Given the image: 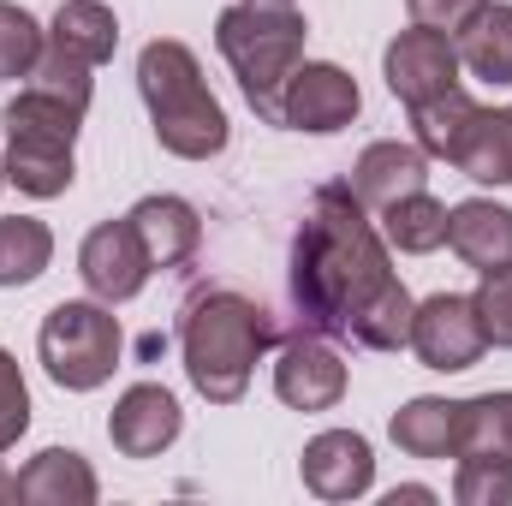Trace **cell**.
<instances>
[{"instance_id": "6da1fadb", "label": "cell", "mask_w": 512, "mask_h": 506, "mask_svg": "<svg viewBox=\"0 0 512 506\" xmlns=\"http://www.w3.org/2000/svg\"><path fill=\"white\" fill-rule=\"evenodd\" d=\"M292 304L322 340L399 352L411 340V292L393 268L382 227L352 185H322L292 239Z\"/></svg>"}, {"instance_id": "7a4b0ae2", "label": "cell", "mask_w": 512, "mask_h": 506, "mask_svg": "<svg viewBox=\"0 0 512 506\" xmlns=\"http://www.w3.org/2000/svg\"><path fill=\"white\" fill-rule=\"evenodd\" d=\"M268 346H274V316L233 286H203L179 310L185 376L209 405H239Z\"/></svg>"}, {"instance_id": "3957f363", "label": "cell", "mask_w": 512, "mask_h": 506, "mask_svg": "<svg viewBox=\"0 0 512 506\" xmlns=\"http://www.w3.org/2000/svg\"><path fill=\"white\" fill-rule=\"evenodd\" d=\"M137 90L149 108L155 143L179 161H209L227 149V108L215 102V90L203 84V60L179 42V36H155L137 54Z\"/></svg>"}, {"instance_id": "277c9868", "label": "cell", "mask_w": 512, "mask_h": 506, "mask_svg": "<svg viewBox=\"0 0 512 506\" xmlns=\"http://www.w3.org/2000/svg\"><path fill=\"white\" fill-rule=\"evenodd\" d=\"M304 36H310V24L292 0H233L215 18V48L233 66L245 102L268 126H280V90H286L292 66L304 60Z\"/></svg>"}, {"instance_id": "5b68a950", "label": "cell", "mask_w": 512, "mask_h": 506, "mask_svg": "<svg viewBox=\"0 0 512 506\" xmlns=\"http://www.w3.org/2000/svg\"><path fill=\"white\" fill-rule=\"evenodd\" d=\"M6 185H18L24 197H66L72 179H78V161H72V143L84 126V108L24 84L12 102H6Z\"/></svg>"}, {"instance_id": "8992f818", "label": "cell", "mask_w": 512, "mask_h": 506, "mask_svg": "<svg viewBox=\"0 0 512 506\" xmlns=\"http://www.w3.org/2000/svg\"><path fill=\"white\" fill-rule=\"evenodd\" d=\"M36 358L54 387L66 393H96L120 364V322L114 304L102 298H66L42 316L36 328Z\"/></svg>"}, {"instance_id": "52a82bcc", "label": "cell", "mask_w": 512, "mask_h": 506, "mask_svg": "<svg viewBox=\"0 0 512 506\" xmlns=\"http://www.w3.org/2000/svg\"><path fill=\"white\" fill-rule=\"evenodd\" d=\"M364 90L346 66L334 60H298L286 90H280V126L286 131H310V137H334L358 120Z\"/></svg>"}, {"instance_id": "ba28073f", "label": "cell", "mask_w": 512, "mask_h": 506, "mask_svg": "<svg viewBox=\"0 0 512 506\" xmlns=\"http://www.w3.org/2000/svg\"><path fill=\"white\" fill-rule=\"evenodd\" d=\"M405 346L417 352L423 370L459 376V370H471V364L489 352V334H483L477 304H471L465 292H435V298H423V304L411 310V340H405Z\"/></svg>"}, {"instance_id": "9c48e42d", "label": "cell", "mask_w": 512, "mask_h": 506, "mask_svg": "<svg viewBox=\"0 0 512 506\" xmlns=\"http://www.w3.org/2000/svg\"><path fill=\"white\" fill-rule=\"evenodd\" d=\"M459 42L447 36V30H429V24H411V30H399L393 42H387L382 54V78L387 90L405 102V108H417V102H429V96H441V90H453L459 84Z\"/></svg>"}, {"instance_id": "30bf717a", "label": "cell", "mask_w": 512, "mask_h": 506, "mask_svg": "<svg viewBox=\"0 0 512 506\" xmlns=\"http://www.w3.org/2000/svg\"><path fill=\"white\" fill-rule=\"evenodd\" d=\"M298 477L316 501H364L370 483H376V453L358 429H322L304 441L298 453Z\"/></svg>"}, {"instance_id": "8fae6325", "label": "cell", "mask_w": 512, "mask_h": 506, "mask_svg": "<svg viewBox=\"0 0 512 506\" xmlns=\"http://www.w3.org/2000/svg\"><path fill=\"white\" fill-rule=\"evenodd\" d=\"M78 274H84L90 298H102V304H131V298L149 286L155 268H149L143 239L131 233V221H102V227H90L84 245H78Z\"/></svg>"}, {"instance_id": "7c38bea8", "label": "cell", "mask_w": 512, "mask_h": 506, "mask_svg": "<svg viewBox=\"0 0 512 506\" xmlns=\"http://www.w3.org/2000/svg\"><path fill=\"white\" fill-rule=\"evenodd\" d=\"M179 429H185V411L161 381H131L114 399V417H108V441L126 459H161L179 441Z\"/></svg>"}, {"instance_id": "4fadbf2b", "label": "cell", "mask_w": 512, "mask_h": 506, "mask_svg": "<svg viewBox=\"0 0 512 506\" xmlns=\"http://www.w3.org/2000/svg\"><path fill=\"white\" fill-rule=\"evenodd\" d=\"M274 393L292 411H334L346 399V364L322 334H298L274 358Z\"/></svg>"}, {"instance_id": "5bb4252c", "label": "cell", "mask_w": 512, "mask_h": 506, "mask_svg": "<svg viewBox=\"0 0 512 506\" xmlns=\"http://www.w3.org/2000/svg\"><path fill=\"white\" fill-rule=\"evenodd\" d=\"M352 197L364 203V209H376L382 215L387 203H399V197H411V191H429V155L417 149V143H399V137H382V143H370L358 161H352Z\"/></svg>"}, {"instance_id": "9a60e30c", "label": "cell", "mask_w": 512, "mask_h": 506, "mask_svg": "<svg viewBox=\"0 0 512 506\" xmlns=\"http://www.w3.org/2000/svg\"><path fill=\"white\" fill-rule=\"evenodd\" d=\"M447 245L465 268L477 274H501L512 268V209L495 197H465L447 209Z\"/></svg>"}, {"instance_id": "2e32d148", "label": "cell", "mask_w": 512, "mask_h": 506, "mask_svg": "<svg viewBox=\"0 0 512 506\" xmlns=\"http://www.w3.org/2000/svg\"><path fill=\"white\" fill-rule=\"evenodd\" d=\"M126 221L143 239V251H149V268H185L197 256V245H203V215L185 197H173V191L143 197Z\"/></svg>"}, {"instance_id": "e0dca14e", "label": "cell", "mask_w": 512, "mask_h": 506, "mask_svg": "<svg viewBox=\"0 0 512 506\" xmlns=\"http://www.w3.org/2000/svg\"><path fill=\"white\" fill-rule=\"evenodd\" d=\"M96 495H102V483H96L90 459L72 447H42L18 471V501L30 506H96Z\"/></svg>"}, {"instance_id": "ac0fdd59", "label": "cell", "mask_w": 512, "mask_h": 506, "mask_svg": "<svg viewBox=\"0 0 512 506\" xmlns=\"http://www.w3.org/2000/svg\"><path fill=\"white\" fill-rule=\"evenodd\" d=\"M387 435L411 459H453V447H459V399L417 393L387 417Z\"/></svg>"}, {"instance_id": "d6986e66", "label": "cell", "mask_w": 512, "mask_h": 506, "mask_svg": "<svg viewBox=\"0 0 512 506\" xmlns=\"http://www.w3.org/2000/svg\"><path fill=\"white\" fill-rule=\"evenodd\" d=\"M459 66L495 90H512V6L507 0H489L459 36Z\"/></svg>"}, {"instance_id": "ffe728a7", "label": "cell", "mask_w": 512, "mask_h": 506, "mask_svg": "<svg viewBox=\"0 0 512 506\" xmlns=\"http://www.w3.org/2000/svg\"><path fill=\"white\" fill-rule=\"evenodd\" d=\"M453 167L477 185H512V108H483L471 114V126L453 149Z\"/></svg>"}, {"instance_id": "44dd1931", "label": "cell", "mask_w": 512, "mask_h": 506, "mask_svg": "<svg viewBox=\"0 0 512 506\" xmlns=\"http://www.w3.org/2000/svg\"><path fill=\"white\" fill-rule=\"evenodd\" d=\"M48 42L78 54V60H90V66H108L114 48H120V18L102 0H60V12L48 24Z\"/></svg>"}, {"instance_id": "7402d4cb", "label": "cell", "mask_w": 512, "mask_h": 506, "mask_svg": "<svg viewBox=\"0 0 512 506\" xmlns=\"http://www.w3.org/2000/svg\"><path fill=\"white\" fill-rule=\"evenodd\" d=\"M453 459H507L512 465V393L459 399V447Z\"/></svg>"}, {"instance_id": "603a6c76", "label": "cell", "mask_w": 512, "mask_h": 506, "mask_svg": "<svg viewBox=\"0 0 512 506\" xmlns=\"http://www.w3.org/2000/svg\"><path fill=\"white\" fill-rule=\"evenodd\" d=\"M382 239H387V251H399V256L441 251V245H447V203H435L429 191H411V197L387 203L382 209Z\"/></svg>"}, {"instance_id": "cb8c5ba5", "label": "cell", "mask_w": 512, "mask_h": 506, "mask_svg": "<svg viewBox=\"0 0 512 506\" xmlns=\"http://www.w3.org/2000/svg\"><path fill=\"white\" fill-rule=\"evenodd\" d=\"M471 114H477V102L453 84V90H441V96H429V102H417L411 108V137H417V149L429 155V161H453V149H459V137L471 126Z\"/></svg>"}, {"instance_id": "d4e9b609", "label": "cell", "mask_w": 512, "mask_h": 506, "mask_svg": "<svg viewBox=\"0 0 512 506\" xmlns=\"http://www.w3.org/2000/svg\"><path fill=\"white\" fill-rule=\"evenodd\" d=\"M54 262V233L36 215H0V286H30Z\"/></svg>"}, {"instance_id": "484cf974", "label": "cell", "mask_w": 512, "mask_h": 506, "mask_svg": "<svg viewBox=\"0 0 512 506\" xmlns=\"http://www.w3.org/2000/svg\"><path fill=\"white\" fill-rule=\"evenodd\" d=\"M42 48H48V30H42L24 6L0 0V84L30 78V72H36V60H42Z\"/></svg>"}, {"instance_id": "4316f807", "label": "cell", "mask_w": 512, "mask_h": 506, "mask_svg": "<svg viewBox=\"0 0 512 506\" xmlns=\"http://www.w3.org/2000/svg\"><path fill=\"white\" fill-rule=\"evenodd\" d=\"M96 66L90 60H78V54H66V48H42V60H36V72L24 78V84H36V90H48V96H60V102H72V108H84L90 114V96H96V78H90Z\"/></svg>"}, {"instance_id": "83f0119b", "label": "cell", "mask_w": 512, "mask_h": 506, "mask_svg": "<svg viewBox=\"0 0 512 506\" xmlns=\"http://www.w3.org/2000/svg\"><path fill=\"white\" fill-rule=\"evenodd\" d=\"M453 501L459 506H512V465L507 459H459Z\"/></svg>"}, {"instance_id": "f1b7e54d", "label": "cell", "mask_w": 512, "mask_h": 506, "mask_svg": "<svg viewBox=\"0 0 512 506\" xmlns=\"http://www.w3.org/2000/svg\"><path fill=\"white\" fill-rule=\"evenodd\" d=\"M471 304H477V322H483L489 346L512 352V268H501V274H483V286L471 292Z\"/></svg>"}, {"instance_id": "f546056e", "label": "cell", "mask_w": 512, "mask_h": 506, "mask_svg": "<svg viewBox=\"0 0 512 506\" xmlns=\"http://www.w3.org/2000/svg\"><path fill=\"white\" fill-rule=\"evenodd\" d=\"M24 429H30V387H24L18 358L0 346V453H12Z\"/></svg>"}, {"instance_id": "4dcf8cb0", "label": "cell", "mask_w": 512, "mask_h": 506, "mask_svg": "<svg viewBox=\"0 0 512 506\" xmlns=\"http://www.w3.org/2000/svg\"><path fill=\"white\" fill-rule=\"evenodd\" d=\"M483 6H489V0H405L411 24H429V30H447V36H459Z\"/></svg>"}, {"instance_id": "1f68e13d", "label": "cell", "mask_w": 512, "mask_h": 506, "mask_svg": "<svg viewBox=\"0 0 512 506\" xmlns=\"http://www.w3.org/2000/svg\"><path fill=\"white\" fill-rule=\"evenodd\" d=\"M399 501H435V489H417V483H405V489H393V495H387V506H399Z\"/></svg>"}, {"instance_id": "d6a6232c", "label": "cell", "mask_w": 512, "mask_h": 506, "mask_svg": "<svg viewBox=\"0 0 512 506\" xmlns=\"http://www.w3.org/2000/svg\"><path fill=\"white\" fill-rule=\"evenodd\" d=\"M0 501H18V477H12L6 465H0Z\"/></svg>"}, {"instance_id": "836d02e7", "label": "cell", "mask_w": 512, "mask_h": 506, "mask_svg": "<svg viewBox=\"0 0 512 506\" xmlns=\"http://www.w3.org/2000/svg\"><path fill=\"white\" fill-rule=\"evenodd\" d=\"M0 185H6V161H0Z\"/></svg>"}]
</instances>
